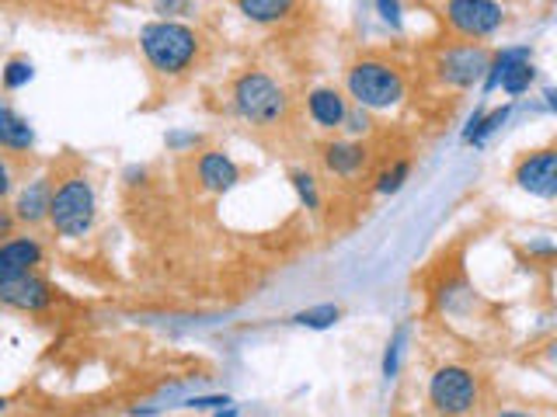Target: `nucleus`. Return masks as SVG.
Here are the masks:
<instances>
[{
    "label": "nucleus",
    "instance_id": "1",
    "mask_svg": "<svg viewBox=\"0 0 557 417\" xmlns=\"http://www.w3.org/2000/svg\"><path fill=\"white\" fill-rule=\"evenodd\" d=\"M139 49H144L147 63L164 77H178L199 60L202 39L196 28L182 22H150L139 31Z\"/></svg>",
    "mask_w": 557,
    "mask_h": 417
},
{
    "label": "nucleus",
    "instance_id": "2",
    "mask_svg": "<svg viewBox=\"0 0 557 417\" xmlns=\"http://www.w3.org/2000/svg\"><path fill=\"white\" fill-rule=\"evenodd\" d=\"M234 109L244 122L269 129L275 122H283V115L289 109V98L269 74L248 70V74H240L234 84Z\"/></svg>",
    "mask_w": 557,
    "mask_h": 417
},
{
    "label": "nucleus",
    "instance_id": "3",
    "mask_svg": "<svg viewBox=\"0 0 557 417\" xmlns=\"http://www.w3.org/2000/svg\"><path fill=\"white\" fill-rule=\"evenodd\" d=\"M348 98H352L359 109H394L405 98V77L400 70L380 60H362L348 70L345 77Z\"/></svg>",
    "mask_w": 557,
    "mask_h": 417
},
{
    "label": "nucleus",
    "instance_id": "4",
    "mask_svg": "<svg viewBox=\"0 0 557 417\" xmlns=\"http://www.w3.org/2000/svg\"><path fill=\"white\" fill-rule=\"evenodd\" d=\"M95 188L87 178H66L49 199V223L60 237H84L95 226Z\"/></svg>",
    "mask_w": 557,
    "mask_h": 417
},
{
    "label": "nucleus",
    "instance_id": "5",
    "mask_svg": "<svg viewBox=\"0 0 557 417\" xmlns=\"http://www.w3.org/2000/svg\"><path fill=\"white\" fill-rule=\"evenodd\" d=\"M429 396L440 414L460 417L478 404V379L463 365H443L429 382Z\"/></svg>",
    "mask_w": 557,
    "mask_h": 417
},
{
    "label": "nucleus",
    "instance_id": "6",
    "mask_svg": "<svg viewBox=\"0 0 557 417\" xmlns=\"http://www.w3.org/2000/svg\"><path fill=\"white\" fill-rule=\"evenodd\" d=\"M446 22L463 39H487L505 22V11L495 0H446Z\"/></svg>",
    "mask_w": 557,
    "mask_h": 417
},
{
    "label": "nucleus",
    "instance_id": "7",
    "mask_svg": "<svg viewBox=\"0 0 557 417\" xmlns=\"http://www.w3.org/2000/svg\"><path fill=\"white\" fill-rule=\"evenodd\" d=\"M533 77H536V70H533V60H530V49H505L492 63H487L484 91H495V87H502L505 94H522V91H530Z\"/></svg>",
    "mask_w": 557,
    "mask_h": 417
},
{
    "label": "nucleus",
    "instance_id": "8",
    "mask_svg": "<svg viewBox=\"0 0 557 417\" xmlns=\"http://www.w3.org/2000/svg\"><path fill=\"white\" fill-rule=\"evenodd\" d=\"M487 63H492L487 49L478 46V42H467V46L446 49L440 56V63H435V70H440V77L449 87H470V84L487 74Z\"/></svg>",
    "mask_w": 557,
    "mask_h": 417
},
{
    "label": "nucleus",
    "instance_id": "9",
    "mask_svg": "<svg viewBox=\"0 0 557 417\" xmlns=\"http://www.w3.org/2000/svg\"><path fill=\"white\" fill-rule=\"evenodd\" d=\"M516 185L522 191L540 199H554L557 195V153L554 150H536L530 156H522L516 167Z\"/></svg>",
    "mask_w": 557,
    "mask_h": 417
},
{
    "label": "nucleus",
    "instance_id": "10",
    "mask_svg": "<svg viewBox=\"0 0 557 417\" xmlns=\"http://www.w3.org/2000/svg\"><path fill=\"white\" fill-rule=\"evenodd\" d=\"M0 303L11 306V309H22V313H39L52 303V289L46 278H39L35 271L14 278V282L0 286Z\"/></svg>",
    "mask_w": 557,
    "mask_h": 417
},
{
    "label": "nucleus",
    "instance_id": "11",
    "mask_svg": "<svg viewBox=\"0 0 557 417\" xmlns=\"http://www.w3.org/2000/svg\"><path fill=\"white\" fill-rule=\"evenodd\" d=\"M42 261V248L35 237H14L0 243V286L14 282L28 271H35V265Z\"/></svg>",
    "mask_w": 557,
    "mask_h": 417
},
{
    "label": "nucleus",
    "instance_id": "12",
    "mask_svg": "<svg viewBox=\"0 0 557 417\" xmlns=\"http://www.w3.org/2000/svg\"><path fill=\"white\" fill-rule=\"evenodd\" d=\"M196 174H199L202 188H209V191H231V188L240 181L237 164H234L226 153H220V150L202 153V156H199V164H196Z\"/></svg>",
    "mask_w": 557,
    "mask_h": 417
},
{
    "label": "nucleus",
    "instance_id": "13",
    "mask_svg": "<svg viewBox=\"0 0 557 417\" xmlns=\"http://www.w3.org/2000/svg\"><path fill=\"white\" fill-rule=\"evenodd\" d=\"M49 199H52V185H49V178H35L22 195H17V202H14V219L17 223H28V226H35V223H42L46 216H49Z\"/></svg>",
    "mask_w": 557,
    "mask_h": 417
},
{
    "label": "nucleus",
    "instance_id": "14",
    "mask_svg": "<svg viewBox=\"0 0 557 417\" xmlns=\"http://www.w3.org/2000/svg\"><path fill=\"white\" fill-rule=\"evenodd\" d=\"M307 109H310V118L318 122L321 129H342L348 101L335 91V87H318V91L307 98Z\"/></svg>",
    "mask_w": 557,
    "mask_h": 417
},
{
    "label": "nucleus",
    "instance_id": "15",
    "mask_svg": "<svg viewBox=\"0 0 557 417\" xmlns=\"http://www.w3.org/2000/svg\"><path fill=\"white\" fill-rule=\"evenodd\" d=\"M32 143H35V132L28 126V118L17 115L8 101H0V147L22 153V150H32Z\"/></svg>",
    "mask_w": 557,
    "mask_h": 417
},
{
    "label": "nucleus",
    "instance_id": "16",
    "mask_svg": "<svg viewBox=\"0 0 557 417\" xmlns=\"http://www.w3.org/2000/svg\"><path fill=\"white\" fill-rule=\"evenodd\" d=\"M296 0H237V11L255 25H275L286 14H293Z\"/></svg>",
    "mask_w": 557,
    "mask_h": 417
},
{
    "label": "nucleus",
    "instance_id": "17",
    "mask_svg": "<svg viewBox=\"0 0 557 417\" xmlns=\"http://www.w3.org/2000/svg\"><path fill=\"white\" fill-rule=\"evenodd\" d=\"M324 164L331 174H342V178H352V174L366 164V150L359 143H331L324 150Z\"/></svg>",
    "mask_w": 557,
    "mask_h": 417
},
{
    "label": "nucleus",
    "instance_id": "18",
    "mask_svg": "<svg viewBox=\"0 0 557 417\" xmlns=\"http://www.w3.org/2000/svg\"><path fill=\"white\" fill-rule=\"evenodd\" d=\"M505 118H509V104H502L498 112H492V115H481V112H474V118H470V126L463 129V139L467 143H474V147H481L487 136H492L498 126H505Z\"/></svg>",
    "mask_w": 557,
    "mask_h": 417
},
{
    "label": "nucleus",
    "instance_id": "19",
    "mask_svg": "<svg viewBox=\"0 0 557 417\" xmlns=\"http://www.w3.org/2000/svg\"><path fill=\"white\" fill-rule=\"evenodd\" d=\"M342 317V309L335 306V303H324V306H313V309H304V313H296V324L300 327H310V330H324V327H331Z\"/></svg>",
    "mask_w": 557,
    "mask_h": 417
},
{
    "label": "nucleus",
    "instance_id": "20",
    "mask_svg": "<svg viewBox=\"0 0 557 417\" xmlns=\"http://www.w3.org/2000/svg\"><path fill=\"white\" fill-rule=\"evenodd\" d=\"M32 80V63L28 60H11L8 70H4V87L8 91H17V87H25Z\"/></svg>",
    "mask_w": 557,
    "mask_h": 417
},
{
    "label": "nucleus",
    "instance_id": "21",
    "mask_svg": "<svg viewBox=\"0 0 557 417\" xmlns=\"http://www.w3.org/2000/svg\"><path fill=\"white\" fill-rule=\"evenodd\" d=\"M293 185H296V191H300V199H304V205L307 208H318V188H313V178L307 170H293Z\"/></svg>",
    "mask_w": 557,
    "mask_h": 417
},
{
    "label": "nucleus",
    "instance_id": "22",
    "mask_svg": "<svg viewBox=\"0 0 557 417\" xmlns=\"http://www.w3.org/2000/svg\"><path fill=\"white\" fill-rule=\"evenodd\" d=\"M408 170H411V167H408L405 161H400V164H394V167H391L387 174H380V185H376V188L383 191V195H387V191H397L400 185H405Z\"/></svg>",
    "mask_w": 557,
    "mask_h": 417
},
{
    "label": "nucleus",
    "instance_id": "23",
    "mask_svg": "<svg viewBox=\"0 0 557 417\" xmlns=\"http://www.w3.org/2000/svg\"><path fill=\"white\" fill-rule=\"evenodd\" d=\"M400 344H405V330H397L391 348H387V358H383V376H397V358H400Z\"/></svg>",
    "mask_w": 557,
    "mask_h": 417
},
{
    "label": "nucleus",
    "instance_id": "24",
    "mask_svg": "<svg viewBox=\"0 0 557 417\" xmlns=\"http://www.w3.org/2000/svg\"><path fill=\"white\" fill-rule=\"evenodd\" d=\"M342 126H345L348 132H356V136H359V132L370 129V118H366V112H362V109H356V112L348 109V112H345V122H342Z\"/></svg>",
    "mask_w": 557,
    "mask_h": 417
},
{
    "label": "nucleus",
    "instance_id": "25",
    "mask_svg": "<svg viewBox=\"0 0 557 417\" xmlns=\"http://www.w3.org/2000/svg\"><path fill=\"white\" fill-rule=\"evenodd\" d=\"M376 11H380L383 22H391L394 28L400 25V4H397V0H376Z\"/></svg>",
    "mask_w": 557,
    "mask_h": 417
},
{
    "label": "nucleus",
    "instance_id": "26",
    "mask_svg": "<svg viewBox=\"0 0 557 417\" xmlns=\"http://www.w3.org/2000/svg\"><path fill=\"white\" fill-rule=\"evenodd\" d=\"M8 191H11V167L0 161V199H4Z\"/></svg>",
    "mask_w": 557,
    "mask_h": 417
},
{
    "label": "nucleus",
    "instance_id": "27",
    "mask_svg": "<svg viewBox=\"0 0 557 417\" xmlns=\"http://www.w3.org/2000/svg\"><path fill=\"white\" fill-rule=\"evenodd\" d=\"M11 226H14V216L0 208V237H11Z\"/></svg>",
    "mask_w": 557,
    "mask_h": 417
},
{
    "label": "nucleus",
    "instance_id": "28",
    "mask_svg": "<svg viewBox=\"0 0 557 417\" xmlns=\"http://www.w3.org/2000/svg\"><path fill=\"white\" fill-rule=\"evenodd\" d=\"M498 417H530V414H519V410H509V414H498Z\"/></svg>",
    "mask_w": 557,
    "mask_h": 417
},
{
    "label": "nucleus",
    "instance_id": "29",
    "mask_svg": "<svg viewBox=\"0 0 557 417\" xmlns=\"http://www.w3.org/2000/svg\"><path fill=\"white\" fill-rule=\"evenodd\" d=\"M4 410H8V400H4V396H0V414H4Z\"/></svg>",
    "mask_w": 557,
    "mask_h": 417
}]
</instances>
